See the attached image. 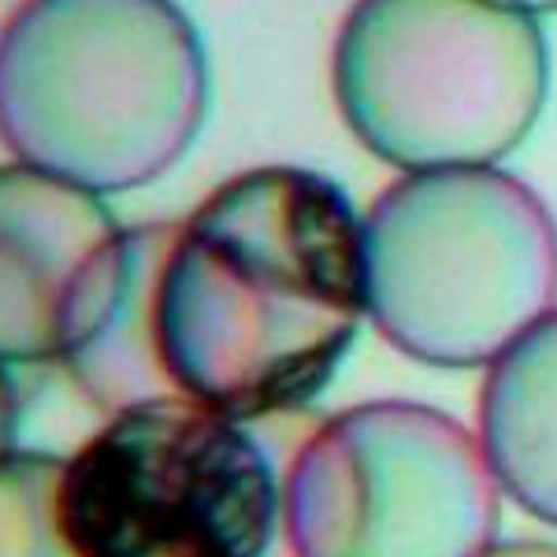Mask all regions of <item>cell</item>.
<instances>
[{
	"instance_id": "ba28073f",
	"label": "cell",
	"mask_w": 557,
	"mask_h": 557,
	"mask_svg": "<svg viewBox=\"0 0 557 557\" xmlns=\"http://www.w3.org/2000/svg\"><path fill=\"white\" fill-rule=\"evenodd\" d=\"M480 443L502 494L557 528V309L487 368Z\"/></svg>"
},
{
	"instance_id": "5b68a950",
	"label": "cell",
	"mask_w": 557,
	"mask_h": 557,
	"mask_svg": "<svg viewBox=\"0 0 557 557\" xmlns=\"http://www.w3.org/2000/svg\"><path fill=\"white\" fill-rule=\"evenodd\" d=\"M60 513L78 557H268L283 491L242 420L164 394L67 457Z\"/></svg>"
},
{
	"instance_id": "7a4b0ae2",
	"label": "cell",
	"mask_w": 557,
	"mask_h": 557,
	"mask_svg": "<svg viewBox=\"0 0 557 557\" xmlns=\"http://www.w3.org/2000/svg\"><path fill=\"white\" fill-rule=\"evenodd\" d=\"M209 94L201 34L175 0H23L0 34L4 146L89 194L164 178Z\"/></svg>"
},
{
	"instance_id": "8992f818",
	"label": "cell",
	"mask_w": 557,
	"mask_h": 557,
	"mask_svg": "<svg viewBox=\"0 0 557 557\" xmlns=\"http://www.w3.org/2000/svg\"><path fill=\"white\" fill-rule=\"evenodd\" d=\"M498 524L502 487L483 443L420 401L331 417L283 483L294 557H483Z\"/></svg>"
},
{
	"instance_id": "6da1fadb",
	"label": "cell",
	"mask_w": 557,
	"mask_h": 557,
	"mask_svg": "<svg viewBox=\"0 0 557 557\" xmlns=\"http://www.w3.org/2000/svg\"><path fill=\"white\" fill-rule=\"evenodd\" d=\"M361 220L335 178L253 168L212 190L160 275V357L178 394L260 420L317 401L361 320Z\"/></svg>"
},
{
	"instance_id": "277c9868",
	"label": "cell",
	"mask_w": 557,
	"mask_h": 557,
	"mask_svg": "<svg viewBox=\"0 0 557 557\" xmlns=\"http://www.w3.org/2000/svg\"><path fill=\"white\" fill-rule=\"evenodd\" d=\"M331 83L346 127L383 164L494 168L543 115L550 52L513 0H357Z\"/></svg>"
},
{
	"instance_id": "3957f363",
	"label": "cell",
	"mask_w": 557,
	"mask_h": 557,
	"mask_svg": "<svg viewBox=\"0 0 557 557\" xmlns=\"http://www.w3.org/2000/svg\"><path fill=\"white\" fill-rule=\"evenodd\" d=\"M361 242L368 320L412 361L491 368L557 309V220L498 168L394 178Z\"/></svg>"
},
{
	"instance_id": "8fae6325",
	"label": "cell",
	"mask_w": 557,
	"mask_h": 557,
	"mask_svg": "<svg viewBox=\"0 0 557 557\" xmlns=\"http://www.w3.org/2000/svg\"><path fill=\"white\" fill-rule=\"evenodd\" d=\"M517 8H524V12H532V15H550L557 12V0H513Z\"/></svg>"
},
{
	"instance_id": "52a82bcc",
	"label": "cell",
	"mask_w": 557,
	"mask_h": 557,
	"mask_svg": "<svg viewBox=\"0 0 557 557\" xmlns=\"http://www.w3.org/2000/svg\"><path fill=\"white\" fill-rule=\"evenodd\" d=\"M138 227L101 194L8 164L0 172V349L8 372L64 368L131 283Z\"/></svg>"
},
{
	"instance_id": "30bf717a",
	"label": "cell",
	"mask_w": 557,
	"mask_h": 557,
	"mask_svg": "<svg viewBox=\"0 0 557 557\" xmlns=\"http://www.w3.org/2000/svg\"><path fill=\"white\" fill-rule=\"evenodd\" d=\"M483 557H557V543H543V539H513V543H494Z\"/></svg>"
},
{
	"instance_id": "9c48e42d",
	"label": "cell",
	"mask_w": 557,
	"mask_h": 557,
	"mask_svg": "<svg viewBox=\"0 0 557 557\" xmlns=\"http://www.w3.org/2000/svg\"><path fill=\"white\" fill-rule=\"evenodd\" d=\"M64 461L8 446L0 469V557H78L60 513Z\"/></svg>"
}]
</instances>
